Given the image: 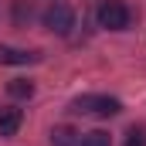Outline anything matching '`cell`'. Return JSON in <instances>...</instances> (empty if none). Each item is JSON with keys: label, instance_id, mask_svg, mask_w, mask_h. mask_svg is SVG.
<instances>
[{"label": "cell", "instance_id": "cell-1", "mask_svg": "<svg viewBox=\"0 0 146 146\" xmlns=\"http://www.w3.org/2000/svg\"><path fill=\"white\" fill-rule=\"evenodd\" d=\"M72 112H78V115H102V119H109V115H119V112H122V102L112 99V95H78V99L72 102Z\"/></svg>", "mask_w": 146, "mask_h": 146}, {"label": "cell", "instance_id": "cell-2", "mask_svg": "<svg viewBox=\"0 0 146 146\" xmlns=\"http://www.w3.org/2000/svg\"><path fill=\"white\" fill-rule=\"evenodd\" d=\"M129 21H133V14H129V7L122 0H102L99 3V24L106 31H126Z\"/></svg>", "mask_w": 146, "mask_h": 146}, {"label": "cell", "instance_id": "cell-3", "mask_svg": "<svg viewBox=\"0 0 146 146\" xmlns=\"http://www.w3.org/2000/svg\"><path fill=\"white\" fill-rule=\"evenodd\" d=\"M41 21H44V27L51 31V34H68L75 27V10L68 3H61V0H54L44 14H41Z\"/></svg>", "mask_w": 146, "mask_h": 146}, {"label": "cell", "instance_id": "cell-4", "mask_svg": "<svg viewBox=\"0 0 146 146\" xmlns=\"http://www.w3.org/2000/svg\"><path fill=\"white\" fill-rule=\"evenodd\" d=\"M27 61H37V51H21L10 44H0V65H27Z\"/></svg>", "mask_w": 146, "mask_h": 146}, {"label": "cell", "instance_id": "cell-5", "mask_svg": "<svg viewBox=\"0 0 146 146\" xmlns=\"http://www.w3.org/2000/svg\"><path fill=\"white\" fill-rule=\"evenodd\" d=\"M24 122V112L21 109H0V136H14Z\"/></svg>", "mask_w": 146, "mask_h": 146}, {"label": "cell", "instance_id": "cell-6", "mask_svg": "<svg viewBox=\"0 0 146 146\" xmlns=\"http://www.w3.org/2000/svg\"><path fill=\"white\" fill-rule=\"evenodd\" d=\"M78 133H75L72 126H54L51 129V146H78Z\"/></svg>", "mask_w": 146, "mask_h": 146}, {"label": "cell", "instance_id": "cell-7", "mask_svg": "<svg viewBox=\"0 0 146 146\" xmlns=\"http://www.w3.org/2000/svg\"><path fill=\"white\" fill-rule=\"evenodd\" d=\"M31 17H34L31 0H14V24H17V27H24V24H31Z\"/></svg>", "mask_w": 146, "mask_h": 146}, {"label": "cell", "instance_id": "cell-8", "mask_svg": "<svg viewBox=\"0 0 146 146\" xmlns=\"http://www.w3.org/2000/svg\"><path fill=\"white\" fill-rule=\"evenodd\" d=\"M7 92H10L14 99H31V95H34V82H27V78H14V82L7 85Z\"/></svg>", "mask_w": 146, "mask_h": 146}, {"label": "cell", "instance_id": "cell-9", "mask_svg": "<svg viewBox=\"0 0 146 146\" xmlns=\"http://www.w3.org/2000/svg\"><path fill=\"white\" fill-rule=\"evenodd\" d=\"M78 146H112V136L106 129H92V133H85L78 139Z\"/></svg>", "mask_w": 146, "mask_h": 146}, {"label": "cell", "instance_id": "cell-10", "mask_svg": "<svg viewBox=\"0 0 146 146\" xmlns=\"http://www.w3.org/2000/svg\"><path fill=\"white\" fill-rule=\"evenodd\" d=\"M126 146H146V126H133L126 133Z\"/></svg>", "mask_w": 146, "mask_h": 146}]
</instances>
